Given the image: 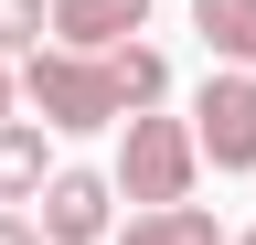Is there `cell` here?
I'll return each instance as SVG.
<instances>
[{
	"label": "cell",
	"instance_id": "4",
	"mask_svg": "<svg viewBox=\"0 0 256 245\" xmlns=\"http://www.w3.org/2000/svg\"><path fill=\"white\" fill-rule=\"evenodd\" d=\"M192 149H203L214 171H256V75L224 64L203 96H192Z\"/></svg>",
	"mask_w": 256,
	"mask_h": 245
},
{
	"label": "cell",
	"instance_id": "9",
	"mask_svg": "<svg viewBox=\"0 0 256 245\" xmlns=\"http://www.w3.org/2000/svg\"><path fill=\"white\" fill-rule=\"evenodd\" d=\"M43 32H54V0H0V64L11 53H43Z\"/></svg>",
	"mask_w": 256,
	"mask_h": 245
},
{
	"label": "cell",
	"instance_id": "12",
	"mask_svg": "<svg viewBox=\"0 0 256 245\" xmlns=\"http://www.w3.org/2000/svg\"><path fill=\"white\" fill-rule=\"evenodd\" d=\"M235 245H256V224H246V235H235Z\"/></svg>",
	"mask_w": 256,
	"mask_h": 245
},
{
	"label": "cell",
	"instance_id": "7",
	"mask_svg": "<svg viewBox=\"0 0 256 245\" xmlns=\"http://www.w3.org/2000/svg\"><path fill=\"white\" fill-rule=\"evenodd\" d=\"M118 245H235V235L214 224V203H160V213H128Z\"/></svg>",
	"mask_w": 256,
	"mask_h": 245
},
{
	"label": "cell",
	"instance_id": "10",
	"mask_svg": "<svg viewBox=\"0 0 256 245\" xmlns=\"http://www.w3.org/2000/svg\"><path fill=\"white\" fill-rule=\"evenodd\" d=\"M0 245H43V235H32V213H0Z\"/></svg>",
	"mask_w": 256,
	"mask_h": 245
},
{
	"label": "cell",
	"instance_id": "6",
	"mask_svg": "<svg viewBox=\"0 0 256 245\" xmlns=\"http://www.w3.org/2000/svg\"><path fill=\"white\" fill-rule=\"evenodd\" d=\"M54 181V128L43 117H0V213H22Z\"/></svg>",
	"mask_w": 256,
	"mask_h": 245
},
{
	"label": "cell",
	"instance_id": "8",
	"mask_svg": "<svg viewBox=\"0 0 256 245\" xmlns=\"http://www.w3.org/2000/svg\"><path fill=\"white\" fill-rule=\"evenodd\" d=\"M192 32L214 64H256V0H192Z\"/></svg>",
	"mask_w": 256,
	"mask_h": 245
},
{
	"label": "cell",
	"instance_id": "11",
	"mask_svg": "<svg viewBox=\"0 0 256 245\" xmlns=\"http://www.w3.org/2000/svg\"><path fill=\"white\" fill-rule=\"evenodd\" d=\"M11 107H22V75H11V64H0V117H11Z\"/></svg>",
	"mask_w": 256,
	"mask_h": 245
},
{
	"label": "cell",
	"instance_id": "3",
	"mask_svg": "<svg viewBox=\"0 0 256 245\" xmlns=\"http://www.w3.org/2000/svg\"><path fill=\"white\" fill-rule=\"evenodd\" d=\"M32 235L43 245H107L118 235V181L107 171H54L32 192Z\"/></svg>",
	"mask_w": 256,
	"mask_h": 245
},
{
	"label": "cell",
	"instance_id": "5",
	"mask_svg": "<svg viewBox=\"0 0 256 245\" xmlns=\"http://www.w3.org/2000/svg\"><path fill=\"white\" fill-rule=\"evenodd\" d=\"M150 32V0H54V43L64 53H118Z\"/></svg>",
	"mask_w": 256,
	"mask_h": 245
},
{
	"label": "cell",
	"instance_id": "1",
	"mask_svg": "<svg viewBox=\"0 0 256 245\" xmlns=\"http://www.w3.org/2000/svg\"><path fill=\"white\" fill-rule=\"evenodd\" d=\"M22 107L43 117L54 139H86V128H128V96H118V64H107V53H64V43H43V53H22Z\"/></svg>",
	"mask_w": 256,
	"mask_h": 245
},
{
	"label": "cell",
	"instance_id": "2",
	"mask_svg": "<svg viewBox=\"0 0 256 245\" xmlns=\"http://www.w3.org/2000/svg\"><path fill=\"white\" fill-rule=\"evenodd\" d=\"M118 192L139 203V213H160V203H192V181H203V149H192V117H128V139H118Z\"/></svg>",
	"mask_w": 256,
	"mask_h": 245
}]
</instances>
